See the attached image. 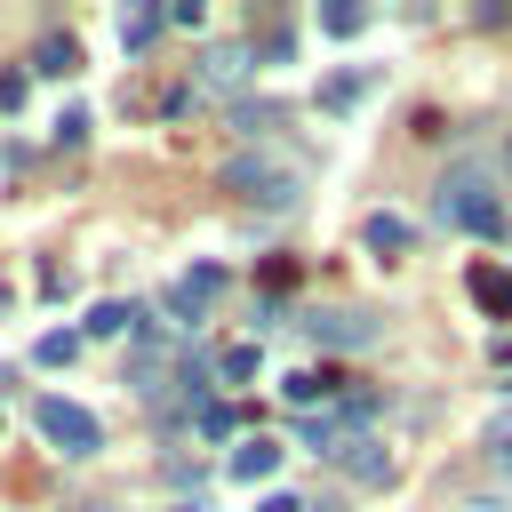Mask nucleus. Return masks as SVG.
<instances>
[{
  "label": "nucleus",
  "mask_w": 512,
  "mask_h": 512,
  "mask_svg": "<svg viewBox=\"0 0 512 512\" xmlns=\"http://www.w3.org/2000/svg\"><path fill=\"white\" fill-rule=\"evenodd\" d=\"M304 336H320L336 352H360V344H376V320L368 312H304Z\"/></svg>",
  "instance_id": "5"
},
{
  "label": "nucleus",
  "mask_w": 512,
  "mask_h": 512,
  "mask_svg": "<svg viewBox=\"0 0 512 512\" xmlns=\"http://www.w3.org/2000/svg\"><path fill=\"white\" fill-rule=\"evenodd\" d=\"M32 64H40V72H80V40H72V32H48V40L32 48Z\"/></svg>",
  "instance_id": "10"
},
{
  "label": "nucleus",
  "mask_w": 512,
  "mask_h": 512,
  "mask_svg": "<svg viewBox=\"0 0 512 512\" xmlns=\"http://www.w3.org/2000/svg\"><path fill=\"white\" fill-rule=\"evenodd\" d=\"M0 304H8V288H0Z\"/></svg>",
  "instance_id": "22"
},
{
  "label": "nucleus",
  "mask_w": 512,
  "mask_h": 512,
  "mask_svg": "<svg viewBox=\"0 0 512 512\" xmlns=\"http://www.w3.org/2000/svg\"><path fill=\"white\" fill-rule=\"evenodd\" d=\"M280 472V440H240L232 448V480H272Z\"/></svg>",
  "instance_id": "8"
},
{
  "label": "nucleus",
  "mask_w": 512,
  "mask_h": 512,
  "mask_svg": "<svg viewBox=\"0 0 512 512\" xmlns=\"http://www.w3.org/2000/svg\"><path fill=\"white\" fill-rule=\"evenodd\" d=\"M128 320H136V312H128V304H96V312H88V320H80V328H88V336H120V328H128Z\"/></svg>",
  "instance_id": "15"
},
{
  "label": "nucleus",
  "mask_w": 512,
  "mask_h": 512,
  "mask_svg": "<svg viewBox=\"0 0 512 512\" xmlns=\"http://www.w3.org/2000/svg\"><path fill=\"white\" fill-rule=\"evenodd\" d=\"M8 104H24V72H0V112Z\"/></svg>",
  "instance_id": "19"
},
{
  "label": "nucleus",
  "mask_w": 512,
  "mask_h": 512,
  "mask_svg": "<svg viewBox=\"0 0 512 512\" xmlns=\"http://www.w3.org/2000/svg\"><path fill=\"white\" fill-rule=\"evenodd\" d=\"M216 296H224V264H192V272H184V280H176L160 304H168V320H176V328H192V320H200Z\"/></svg>",
  "instance_id": "4"
},
{
  "label": "nucleus",
  "mask_w": 512,
  "mask_h": 512,
  "mask_svg": "<svg viewBox=\"0 0 512 512\" xmlns=\"http://www.w3.org/2000/svg\"><path fill=\"white\" fill-rule=\"evenodd\" d=\"M32 424H40V440L64 448V456H96V448H104V424H96L80 400H56V392H48V400H32Z\"/></svg>",
  "instance_id": "2"
},
{
  "label": "nucleus",
  "mask_w": 512,
  "mask_h": 512,
  "mask_svg": "<svg viewBox=\"0 0 512 512\" xmlns=\"http://www.w3.org/2000/svg\"><path fill=\"white\" fill-rule=\"evenodd\" d=\"M152 24H160L152 8H128V16H120V32H128V48H144V40H152Z\"/></svg>",
  "instance_id": "18"
},
{
  "label": "nucleus",
  "mask_w": 512,
  "mask_h": 512,
  "mask_svg": "<svg viewBox=\"0 0 512 512\" xmlns=\"http://www.w3.org/2000/svg\"><path fill=\"white\" fill-rule=\"evenodd\" d=\"M360 88H368L360 72H336V80H320V104H328V112H344V104H360Z\"/></svg>",
  "instance_id": "14"
},
{
  "label": "nucleus",
  "mask_w": 512,
  "mask_h": 512,
  "mask_svg": "<svg viewBox=\"0 0 512 512\" xmlns=\"http://www.w3.org/2000/svg\"><path fill=\"white\" fill-rule=\"evenodd\" d=\"M328 384H336V376H304V368H288V376H280V400H288V408H312V400H328Z\"/></svg>",
  "instance_id": "11"
},
{
  "label": "nucleus",
  "mask_w": 512,
  "mask_h": 512,
  "mask_svg": "<svg viewBox=\"0 0 512 512\" xmlns=\"http://www.w3.org/2000/svg\"><path fill=\"white\" fill-rule=\"evenodd\" d=\"M360 24H368V8H360V0H328V8H320V32H336V40H352Z\"/></svg>",
  "instance_id": "12"
},
{
  "label": "nucleus",
  "mask_w": 512,
  "mask_h": 512,
  "mask_svg": "<svg viewBox=\"0 0 512 512\" xmlns=\"http://www.w3.org/2000/svg\"><path fill=\"white\" fill-rule=\"evenodd\" d=\"M472 304H488L496 320H512V272L504 264H472Z\"/></svg>",
  "instance_id": "7"
},
{
  "label": "nucleus",
  "mask_w": 512,
  "mask_h": 512,
  "mask_svg": "<svg viewBox=\"0 0 512 512\" xmlns=\"http://www.w3.org/2000/svg\"><path fill=\"white\" fill-rule=\"evenodd\" d=\"M256 512H304V496H288V488H272V496H264Z\"/></svg>",
  "instance_id": "20"
},
{
  "label": "nucleus",
  "mask_w": 512,
  "mask_h": 512,
  "mask_svg": "<svg viewBox=\"0 0 512 512\" xmlns=\"http://www.w3.org/2000/svg\"><path fill=\"white\" fill-rule=\"evenodd\" d=\"M200 432H208V440L240 432V408H232V400H208V408H200Z\"/></svg>",
  "instance_id": "16"
},
{
  "label": "nucleus",
  "mask_w": 512,
  "mask_h": 512,
  "mask_svg": "<svg viewBox=\"0 0 512 512\" xmlns=\"http://www.w3.org/2000/svg\"><path fill=\"white\" fill-rule=\"evenodd\" d=\"M360 240L392 256V248H408V224H400V216H368V224H360Z\"/></svg>",
  "instance_id": "13"
},
{
  "label": "nucleus",
  "mask_w": 512,
  "mask_h": 512,
  "mask_svg": "<svg viewBox=\"0 0 512 512\" xmlns=\"http://www.w3.org/2000/svg\"><path fill=\"white\" fill-rule=\"evenodd\" d=\"M504 160H512V144H504Z\"/></svg>",
  "instance_id": "23"
},
{
  "label": "nucleus",
  "mask_w": 512,
  "mask_h": 512,
  "mask_svg": "<svg viewBox=\"0 0 512 512\" xmlns=\"http://www.w3.org/2000/svg\"><path fill=\"white\" fill-rule=\"evenodd\" d=\"M248 64H256V48H248V40H216V48L200 56V80H208V88H240V80H248Z\"/></svg>",
  "instance_id": "6"
},
{
  "label": "nucleus",
  "mask_w": 512,
  "mask_h": 512,
  "mask_svg": "<svg viewBox=\"0 0 512 512\" xmlns=\"http://www.w3.org/2000/svg\"><path fill=\"white\" fill-rule=\"evenodd\" d=\"M72 352H80V336H64V328H56V336H40V368H64Z\"/></svg>",
  "instance_id": "17"
},
{
  "label": "nucleus",
  "mask_w": 512,
  "mask_h": 512,
  "mask_svg": "<svg viewBox=\"0 0 512 512\" xmlns=\"http://www.w3.org/2000/svg\"><path fill=\"white\" fill-rule=\"evenodd\" d=\"M216 184H224L232 200H248V208H296V200H304L296 168H280V160H264V152H232V160L216 168Z\"/></svg>",
  "instance_id": "1"
},
{
  "label": "nucleus",
  "mask_w": 512,
  "mask_h": 512,
  "mask_svg": "<svg viewBox=\"0 0 512 512\" xmlns=\"http://www.w3.org/2000/svg\"><path fill=\"white\" fill-rule=\"evenodd\" d=\"M304 512H336V504H304Z\"/></svg>",
  "instance_id": "21"
},
{
  "label": "nucleus",
  "mask_w": 512,
  "mask_h": 512,
  "mask_svg": "<svg viewBox=\"0 0 512 512\" xmlns=\"http://www.w3.org/2000/svg\"><path fill=\"white\" fill-rule=\"evenodd\" d=\"M336 456H344V472H352V480H384V472H392V456H384L376 440H344Z\"/></svg>",
  "instance_id": "9"
},
{
  "label": "nucleus",
  "mask_w": 512,
  "mask_h": 512,
  "mask_svg": "<svg viewBox=\"0 0 512 512\" xmlns=\"http://www.w3.org/2000/svg\"><path fill=\"white\" fill-rule=\"evenodd\" d=\"M440 216H456V224H472V232H488V240L504 232V208L488 200L480 176H448V184H440Z\"/></svg>",
  "instance_id": "3"
}]
</instances>
